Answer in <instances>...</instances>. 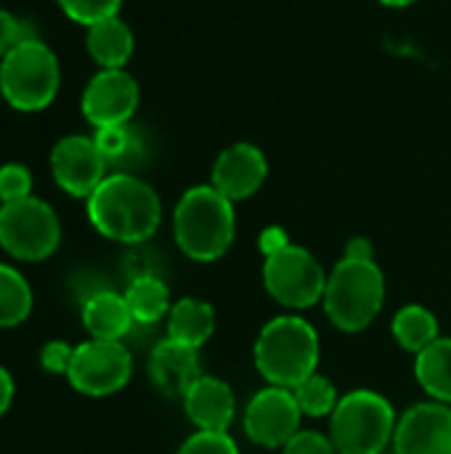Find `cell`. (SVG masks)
Masks as SVG:
<instances>
[{"mask_svg":"<svg viewBox=\"0 0 451 454\" xmlns=\"http://www.w3.org/2000/svg\"><path fill=\"white\" fill-rule=\"evenodd\" d=\"M32 197V173L19 165L8 162L0 168V202H16Z\"/></svg>","mask_w":451,"mask_h":454,"instance_id":"83f0119b","label":"cell"},{"mask_svg":"<svg viewBox=\"0 0 451 454\" xmlns=\"http://www.w3.org/2000/svg\"><path fill=\"white\" fill-rule=\"evenodd\" d=\"M255 367L271 386L295 388L319 367V335L300 317L271 319L255 340Z\"/></svg>","mask_w":451,"mask_h":454,"instance_id":"3957f363","label":"cell"},{"mask_svg":"<svg viewBox=\"0 0 451 454\" xmlns=\"http://www.w3.org/2000/svg\"><path fill=\"white\" fill-rule=\"evenodd\" d=\"M380 454H388V452H380ZM391 454H393V452H391Z\"/></svg>","mask_w":451,"mask_h":454,"instance_id":"d590c367","label":"cell"},{"mask_svg":"<svg viewBox=\"0 0 451 454\" xmlns=\"http://www.w3.org/2000/svg\"><path fill=\"white\" fill-rule=\"evenodd\" d=\"M300 407L295 394L282 386L258 391L245 410V434L266 450H282L300 431Z\"/></svg>","mask_w":451,"mask_h":454,"instance_id":"30bf717a","label":"cell"},{"mask_svg":"<svg viewBox=\"0 0 451 454\" xmlns=\"http://www.w3.org/2000/svg\"><path fill=\"white\" fill-rule=\"evenodd\" d=\"M58 59L43 40L19 43L0 61V90L13 109H45L58 93Z\"/></svg>","mask_w":451,"mask_h":454,"instance_id":"8992f818","label":"cell"},{"mask_svg":"<svg viewBox=\"0 0 451 454\" xmlns=\"http://www.w3.org/2000/svg\"><path fill=\"white\" fill-rule=\"evenodd\" d=\"M98 152L104 154L106 162H125L136 149H138V141L133 136V130L128 125H112V128H96V136H93Z\"/></svg>","mask_w":451,"mask_h":454,"instance_id":"d4e9b609","label":"cell"},{"mask_svg":"<svg viewBox=\"0 0 451 454\" xmlns=\"http://www.w3.org/2000/svg\"><path fill=\"white\" fill-rule=\"evenodd\" d=\"M380 3L388 8H407V5H415L417 0H380Z\"/></svg>","mask_w":451,"mask_h":454,"instance_id":"e575fe53","label":"cell"},{"mask_svg":"<svg viewBox=\"0 0 451 454\" xmlns=\"http://www.w3.org/2000/svg\"><path fill=\"white\" fill-rule=\"evenodd\" d=\"M322 301L327 319L340 333H362L383 309L385 277L375 261L343 258L327 274V290Z\"/></svg>","mask_w":451,"mask_h":454,"instance_id":"277c9868","label":"cell"},{"mask_svg":"<svg viewBox=\"0 0 451 454\" xmlns=\"http://www.w3.org/2000/svg\"><path fill=\"white\" fill-rule=\"evenodd\" d=\"M343 258H354V261H375V250H372V242L364 239V237H356L348 242L346 247V255Z\"/></svg>","mask_w":451,"mask_h":454,"instance_id":"d6a6232c","label":"cell"},{"mask_svg":"<svg viewBox=\"0 0 451 454\" xmlns=\"http://www.w3.org/2000/svg\"><path fill=\"white\" fill-rule=\"evenodd\" d=\"M133 375L130 351L120 340H88L74 348L66 380L82 396H112L128 386Z\"/></svg>","mask_w":451,"mask_h":454,"instance_id":"9c48e42d","label":"cell"},{"mask_svg":"<svg viewBox=\"0 0 451 454\" xmlns=\"http://www.w3.org/2000/svg\"><path fill=\"white\" fill-rule=\"evenodd\" d=\"M82 325L93 340H120L130 333L133 314L125 295L101 290L82 303Z\"/></svg>","mask_w":451,"mask_h":454,"instance_id":"e0dca14e","label":"cell"},{"mask_svg":"<svg viewBox=\"0 0 451 454\" xmlns=\"http://www.w3.org/2000/svg\"><path fill=\"white\" fill-rule=\"evenodd\" d=\"M391 330H393L396 343L415 356L423 348H428L433 340H439V319L433 311H428L420 303H412V306H404L401 311H396Z\"/></svg>","mask_w":451,"mask_h":454,"instance_id":"44dd1931","label":"cell"},{"mask_svg":"<svg viewBox=\"0 0 451 454\" xmlns=\"http://www.w3.org/2000/svg\"><path fill=\"white\" fill-rule=\"evenodd\" d=\"M215 333V311L202 298H181L167 311V338L202 348Z\"/></svg>","mask_w":451,"mask_h":454,"instance_id":"ac0fdd59","label":"cell"},{"mask_svg":"<svg viewBox=\"0 0 451 454\" xmlns=\"http://www.w3.org/2000/svg\"><path fill=\"white\" fill-rule=\"evenodd\" d=\"M149 378L165 396L183 399L186 391L202 378L199 348L165 338L162 343L154 346L149 356Z\"/></svg>","mask_w":451,"mask_h":454,"instance_id":"9a60e30c","label":"cell"},{"mask_svg":"<svg viewBox=\"0 0 451 454\" xmlns=\"http://www.w3.org/2000/svg\"><path fill=\"white\" fill-rule=\"evenodd\" d=\"M138 109V82L125 69L98 72L82 93V114L96 128L128 125Z\"/></svg>","mask_w":451,"mask_h":454,"instance_id":"7c38bea8","label":"cell"},{"mask_svg":"<svg viewBox=\"0 0 451 454\" xmlns=\"http://www.w3.org/2000/svg\"><path fill=\"white\" fill-rule=\"evenodd\" d=\"M58 5L72 21L90 27L101 19L117 16L122 0H58Z\"/></svg>","mask_w":451,"mask_h":454,"instance_id":"484cf974","label":"cell"},{"mask_svg":"<svg viewBox=\"0 0 451 454\" xmlns=\"http://www.w3.org/2000/svg\"><path fill=\"white\" fill-rule=\"evenodd\" d=\"M393 454H451V407L441 402L415 404L399 418Z\"/></svg>","mask_w":451,"mask_h":454,"instance_id":"4fadbf2b","label":"cell"},{"mask_svg":"<svg viewBox=\"0 0 451 454\" xmlns=\"http://www.w3.org/2000/svg\"><path fill=\"white\" fill-rule=\"evenodd\" d=\"M0 93H3V90H0Z\"/></svg>","mask_w":451,"mask_h":454,"instance_id":"8d00e7d4","label":"cell"},{"mask_svg":"<svg viewBox=\"0 0 451 454\" xmlns=\"http://www.w3.org/2000/svg\"><path fill=\"white\" fill-rule=\"evenodd\" d=\"M178 454H239V447L229 431H197L181 444Z\"/></svg>","mask_w":451,"mask_h":454,"instance_id":"4316f807","label":"cell"},{"mask_svg":"<svg viewBox=\"0 0 451 454\" xmlns=\"http://www.w3.org/2000/svg\"><path fill=\"white\" fill-rule=\"evenodd\" d=\"M173 231L186 258L199 263L218 261L226 255L237 234L234 202L226 200L213 184L194 186L175 205Z\"/></svg>","mask_w":451,"mask_h":454,"instance_id":"7a4b0ae2","label":"cell"},{"mask_svg":"<svg viewBox=\"0 0 451 454\" xmlns=\"http://www.w3.org/2000/svg\"><path fill=\"white\" fill-rule=\"evenodd\" d=\"M292 394H295V402H298L300 412L308 415V418H330L335 412L338 402H340L338 388L332 386V380L319 375V372H314L300 386H295Z\"/></svg>","mask_w":451,"mask_h":454,"instance_id":"cb8c5ba5","label":"cell"},{"mask_svg":"<svg viewBox=\"0 0 451 454\" xmlns=\"http://www.w3.org/2000/svg\"><path fill=\"white\" fill-rule=\"evenodd\" d=\"M263 285L279 306L303 311L324 298L327 271L306 247L290 245L282 253L266 258Z\"/></svg>","mask_w":451,"mask_h":454,"instance_id":"ba28073f","label":"cell"},{"mask_svg":"<svg viewBox=\"0 0 451 454\" xmlns=\"http://www.w3.org/2000/svg\"><path fill=\"white\" fill-rule=\"evenodd\" d=\"M88 218L106 239L136 245L157 231L162 202L146 181L130 173H112L88 197Z\"/></svg>","mask_w":451,"mask_h":454,"instance_id":"6da1fadb","label":"cell"},{"mask_svg":"<svg viewBox=\"0 0 451 454\" xmlns=\"http://www.w3.org/2000/svg\"><path fill=\"white\" fill-rule=\"evenodd\" d=\"M27 40H37L35 27L21 21V19H13L8 11L0 8V59L8 51H13L19 43H27Z\"/></svg>","mask_w":451,"mask_h":454,"instance_id":"f1b7e54d","label":"cell"},{"mask_svg":"<svg viewBox=\"0 0 451 454\" xmlns=\"http://www.w3.org/2000/svg\"><path fill=\"white\" fill-rule=\"evenodd\" d=\"M415 375L433 402L451 407V338H439L417 354Z\"/></svg>","mask_w":451,"mask_h":454,"instance_id":"ffe728a7","label":"cell"},{"mask_svg":"<svg viewBox=\"0 0 451 454\" xmlns=\"http://www.w3.org/2000/svg\"><path fill=\"white\" fill-rule=\"evenodd\" d=\"M58 239L61 223L48 202L24 197L0 205V247L16 261H45L56 253Z\"/></svg>","mask_w":451,"mask_h":454,"instance_id":"52a82bcc","label":"cell"},{"mask_svg":"<svg viewBox=\"0 0 451 454\" xmlns=\"http://www.w3.org/2000/svg\"><path fill=\"white\" fill-rule=\"evenodd\" d=\"M268 176L266 154L255 144L226 146L213 165V186L231 202L253 197Z\"/></svg>","mask_w":451,"mask_h":454,"instance_id":"5bb4252c","label":"cell"},{"mask_svg":"<svg viewBox=\"0 0 451 454\" xmlns=\"http://www.w3.org/2000/svg\"><path fill=\"white\" fill-rule=\"evenodd\" d=\"M393 404L369 388L340 396L330 415V439L338 454H380L396 434Z\"/></svg>","mask_w":451,"mask_h":454,"instance_id":"5b68a950","label":"cell"},{"mask_svg":"<svg viewBox=\"0 0 451 454\" xmlns=\"http://www.w3.org/2000/svg\"><path fill=\"white\" fill-rule=\"evenodd\" d=\"M32 311V290L27 279L8 263H0V330L19 327Z\"/></svg>","mask_w":451,"mask_h":454,"instance_id":"603a6c76","label":"cell"},{"mask_svg":"<svg viewBox=\"0 0 451 454\" xmlns=\"http://www.w3.org/2000/svg\"><path fill=\"white\" fill-rule=\"evenodd\" d=\"M106 160L88 136H66L51 152L53 181L72 197H90L106 178Z\"/></svg>","mask_w":451,"mask_h":454,"instance_id":"8fae6325","label":"cell"},{"mask_svg":"<svg viewBox=\"0 0 451 454\" xmlns=\"http://www.w3.org/2000/svg\"><path fill=\"white\" fill-rule=\"evenodd\" d=\"M72 356H74V346H69L64 340H51L40 351V364L51 375H66L69 364H72Z\"/></svg>","mask_w":451,"mask_h":454,"instance_id":"4dcf8cb0","label":"cell"},{"mask_svg":"<svg viewBox=\"0 0 451 454\" xmlns=\"http://www.w3.org/2000/svg\"><path fill=\"white\" fill-rule=\"evenodd\" d=\"M13 378L8 375V370L5 367H0V418L8 412V407H11V402H13Z\"/></svg>","mask_w":451,"mask_h":454,"instance_id":"836d02e7","label":"cell"},{"mask_svg":"<svg viewBox=\"0 0 451 454\" xmlns=\"http://www.w3.org/2000/svg\"><path fill=\"white\" fill-rule=\"evenodd\" d=\"M282 454H338L330 436L319 431H298L284 447Z\"/></svg>","mask_w":451,"mask_h":454,"instance_id":"f546056e","label":"cell"},{"mask_svg":"<svg viewBox=\"0 0 451 454\" xmlns=\"http://www.w3.org/2000/svg\"><path fill=\"white\" fill-rule=\"evenodd\" d=\"M125 301L133 314V322L138 325H154L170 311V293L165 282L152 274L136 277L130 287L125 290Z\"/></svg>","mask_w":451,"mask_h":454,"instance_id":"7402d4cb","label":"cell"},{"mask_svg":"<svg viewBox=\"0 0 451 454\" xmlns=\"http://www.w3.org/2000/svg\"><path fill=\"white\" fill-rule=\"evenodd\" d=\"M88 51L104 69H122L133 56V32L120 16L88 27Z\"/></svg>","mask_w":451,"mask_h":454,"instance_id":"d6986e66","label":"cell"},{"mask_svg":"<svg viewBox=\"0 0 451 454\" xmlns=\"http://www.w3.org/2000/svg\"><path fill=\"white\" fill-rule=\"evenodd\" d=\"M183 410L197 431H229L234 423L237 402L226 380L202 375L183 396Z\"/></svg>","mask_w":451,"mask_h":454,"instance_id":"2e32d148","label":"cell"},{"mask_svg":"<svg viewBox=\"0 0 451 454\" xmlns=\"http://www.w3.org/2000/svg\"><path fill=\"white\" fill-rule=\"evenodd\" d=\"M292 242H290V234H287V229H282V226H266L263 231H260V237H258V250L263 253V258H271V255H276V253H282L284 247H290Z\"/></svg>","mask_w":451,"mask_h":454,"instance_id":"1f68e13d","label":"cell"}]
</instances>
